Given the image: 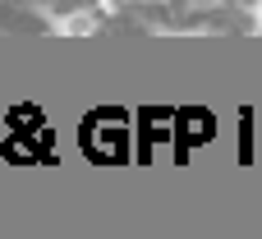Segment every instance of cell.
Returning <instances> with one entry per match:
<instances>
[{
    "label": "cell",
    "mask_w": 262,
    "mask_h": 239,
    "mask_svg": "<svg viewBox=\"0 0 262 239\" xmlns=\"http://www.w3.org/2000/svg\"><path fill=\"white\" fill-rule=\"evenodd\" d=\"M97 23H92V14H60V18H51V32H92Z\"/></svg>",
    "instance_id": "obj_1"
},
{
    "label": "cell",
    "mask_w": 262,
    "mask_h": 239,
    "mask_svg": "<svg viewBox=\"0 0 262 239\" xmlns=\"http://www.w3.org/2000/svg\"><path fill=\"white\" fill-rule=\"evenodd\" d=\"M253 32H262V0H253Z\"/></svg>",
    "instance_id": "obj_2"
}]
</instances>
